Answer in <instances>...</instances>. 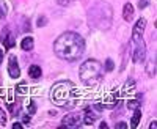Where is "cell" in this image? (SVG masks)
Masks as SVG:
<instances>
[{
    "label": "cell",
    "mask_w": 157,
    "mask_h": 129,
    "mask_svg": "<svg viewBox=\"0 0 157 129\" xmlns=\"http://www.w3.org/2000/svg\"><path fill=\"white\" fill-rule=\"evenodd\" d=\"M38 25H39V27H41V25H46V19H44V18H43V19L39 18V22H38Z\"/></svg>",
    "instance_id": "7402d4cb"
},
{
    "label": "cell",
    "mask_w": 157,
    "mask_h": 129,
    "mask_svg": "<svg viewBox=\"0 0 157 129\" xmlns=\"http://www.w3.org/2000/svg\"><path fill=\"white\" fill-rule=\"evenodd\" d=\"M140 117H141V110H140V107H137L135 109V112H134V117H132V127H137L138 126V121H140Z\"/></svg>",
    "instance_id": "7c38bea8"
},
{
    "label": "cell",
    "mask_w": 157,
    "mask_h": 129,
    "mask_svg": "<svg viewBox=\"0 0 157 129\" xmlns=\"http://www.w3.org/2000/svg\"><path fill=\"white\" fill-rule=\"evenodd\" d=\"M50 101L58 107L64 109H72L77 102V88L72 82L69 80H61L57 82L54 87L50 88Z\"/></svg>",
    "instance_id": "7a4b0ae2"
},
{
    "label": "cell",
    "mask_w": 157,
    "mask_h": 129,
    "mask_svg": "<svg viewBox=\"0 0 157 129\" xmlns=\"http://www.w3.org/2000/svg\"><path fill=\"white\" fill-rule=\"evenodd\" d=\"M41 74H43V71H41V68H39L38 64H32V66L29 68V76L32 77V79H39Z\"/></svg>",
    "instance_id": "30bf717a"
},
{
    "label": "cell",
    "mask_w": 157,
    "mask_h": 129,
    "mask_svg": "<svg viewBox=\"0 0 157 129\" xmlns=\"http://www.w3.org/2000/svg\"><path fill=\"white\" fill-rule=\"evenodd\" d=\"M16 92H17V93H21V95H25V93L29 92V88H27V85H25V84L22 82V84H19V85L16 87Z\"/></svg>",
    "instance_id": "9a60e30c"
},
{
    "label": "cell",
    "mask_w": 157,
    "mask_h": 129,
    "mask_svg": "<svg viewBox=\"0 0 157 129\" xmlns=\"http://www.w3.org/2000/svg\"><path fill=\"white\" fill-rule=\"evenodd\" d=\"M8 72L13 79H17L21 76V69H19V64H17V58L14 55H11L8 60Z\"/></svg>",
    "instance_id": "8992f818"
},
{
    "label": "cell",
    "mask_w": 157,
    "mask_h": 129,
    "mask_svg": "<svg viewBox=\"0 0 157 129\" xmlns=\"http://www.w3.org/2000/svg\"><path fill=\"white\" fill-rule=\"evenodd\" d=\"M2 60H3V50L0 49V63H2Z\"/></svg>",
    "instance_id": "4316f807"
},
{
    "label": "cell",
    "mask_w": 157,
    "mask_h": 129,
    "mask_svg": "<svg viewBox=\"0 0 157 129\" xmlns=\"http://www.w3.org/2000/svg\"><path fill=\"white\" fill-rule=\"evenodd\" d=\"M22 121H24L25 124H29V123H30V117H27V115H25V117L22 118Z\"/></svg>",
    "instance_id": "603a6c76"
},
{
    "label": "cell",
    "mask_w": 157,
    "mask_h": 129,
    "mask_svg": "<svg viewBox=\"0 0 157 129\" xmlns=\"http://www.w3.org/2000/svg\"><path fill=\"white\" fill-rule=\"evenodd\" d=\"M146 72H148L149 77H154V76H155V60H149V61H148Z\"/></svg>",
    "instance_id": "4fadbf2b"
},
{
    "label": "cell",
    "mask_w": 157,
    "mask_h": 129,
    "mask_svg": "<svg viewBox=\"0 0 157 129\" xmlns=\"http://www.w3.org/2000/svg\"><path fill=\"white\" fill-rule=\"evenodd\" d=\"M5 123H6V113H5V110L2 107H0V124L5 126Z\"/></svg>",
    "instance_id": "e0dca14e"
},
{
    "label": "cell",
    "mask_w": 157,
    "mask_h": 129,
    "mask_svg": "<svg viewBox=\"0 0 157 129\" xmlns=\"http://www.w3.org/2000/svg\"><path fill=\"white\" fill-rule=\"evenodd\" d=\"M140 104H141V95H138L137 96V99H132V101H129L127 102V107L129 109H137V107H140Z\"/></svg>",
    "instance_id": "5bb4252c"
},
{
    "label": "cell",
    "mask_w": 157,
    "mask_h": 129,
    "mask_svg": "<svg viewBox=\"0 0 157 129\" xmlns=\"http://www.w3.org/2000/svg\"><path fill=\"white\" fill-rule=\"evenodd\" d=\"M116 127H120V129H126V127H127V124L121 121V123H118V124H116Z\"/></svg>",
    "instance_id": "44dd1931"
},
{
    "label": "cell",
    "mask_w": 157,
    "mask_h": 129,
    "mask_svg": "<svg viewBox=\"0 0 157 129\" xmlns=\"http://www.w3.org/2000/svg\"><path fill=\"white\" fill-rule=\"evenodd\" d=\"M146 5H148V3H146V2H141V0H140V8H145V6H146Z\"/></svg>",
    "instance_id": "d4e9b609"
},
{
    "label": "cell",
    "mask_w": 157,
    "mask_h": 129,
    "mask_svg": "<svg viewBox=\"0 0 157 129\" xmlns=\"http://www.w3.org/2000/svg\"><path fill=\"white\" fill-rule=\"evenodd\" d=\"M5 16H6V6L2 0H0V19H3Z\"/></svg>",
    "instance_id": "2e32d148"
},
{
    "label": "cell",
    "mask_w": 157,
    "mask_h": 129,
    "mask_svg": "<svg viewBox=\"0 0 157 129\" xmlns=\"http://www.w3.org/2000/svg\"><path fill=\"white\" fill-rule=\"evenodd\" d=\"M149 127H151V129H155V127H157V124H155V121H152V123L149 124Z\"/></svg>",
    "instance_id": "484cf974"
},
{
    "label": "cell",
    "mask_w": 157,
    "mask_h": 129,
    "mask_svg": "<svg viewBox=\"0 0 157 129\" xmlns=\"http://www.w3.org/2000/svg\"><path fill=\"white\" fill-rule=\"evenodd\" d=\"M21 47H22L24 50H32V49H33V38H32V36L24 38L22 43H21Z\"/></svg>",
    "instance_id": "8fae6325"
},
{
    "label": "cell",
    "mask_w": 157,
    "mask_h": 129,
    "mask_svg": "<svg viewBox=\"0 0 157 129\" xmlns=\"http://www.w3.org/2000/svg\"><path fill=\"white\" fill-rule=\"evenodd\" d=\"M54 52L58 58L66 61H75L85 52L83 38L75 32H64L54 43Z\"/></svg>",
    "instance_id": "6da1fadb"
},
{
    "label": "cell",
    "mask_w": 157,
    "mask_h": 129,
    "mask_svg": "<svg viewBox=\"0 0 157 129\" xmlns=\"http://www.w3.org/2000/svg\"><path fill=\"white\" fill-rule=\"evenodd\" d=\"M123 18L127 22L132 21V18H134V6L130 5V3H126L124 5V8H123Z\"/></svg>",
    "instance_id": "ba28073f"
},
{
    "label": "cell",
    "mask_w": 157,
    "mask_h": 129,
    "mask_svg": "<svg viewBox=\"0 0 157 129\" xmlns=\"http://www.w3.org/2000/svg\"><path fill=\"white\" fill-rule=\"evenodd\" d=\"M146 27V19L140 18L135 24V27L132 30V58L134 63H140V61H145V55H146V46L145 41H143V30Z\"/></svg>",
    "instance_id": "277c9868"
},
{
    "label": "cell",
    "mask_w": 157,
    "mask_h": 129,
    "mask_svg": "<svg viewBox=\"0 0 157 129\" xmlns=\"http://www.w3.org/2000/svg\"><path fill=\"white\" fill-rule=\"evenodd\" d=\"M57 2L60 5H63V6H66V5H71L72 2H75V0H57Z\"/></svg>",
    "instance_id": "d6986e66"
},
{
    "label": "cell",
    "mask_w": 157,
    "mask_h": 129,
    "mask_svg": "<svg viewBox=\"0 0 157 129\" xmlns=\"http://www.w3.org/2000/svg\"><path fill=\"white\" fill-rule=\"evenodd\" d=\"M78 76H80V80L91 87V85H98L102 80V76H104V66L102 63L94 60V58H90L86 61L82 63L80 69H78Z\"/></svg>",
    "instance_id": "3957f363"
},
{
    "label": "cell",
    "mask_w": 157,
    "mask_h": 129,
    "mask_svg": "<svg viewBox=\"0 0 157 129\" xmlns=\"http://www.w3.org/2000/svg\"><path fill=\"white\" fill-rule=\"evenodd\" d=\"M13 129H22V124H19V123H14V124H13Z\"/></svg>",
    "instance_id": "cb8c5ba5"
},
{
    "label": "cell",
    "mask_w": 157,
    "mask_h": 129,
    "mask_svg": "<svg viewBox=\"0 0 157 129\" xmlns=\"http://www.w3.org/2000/svg\"><path fill=\"white\" fill-rule=\"evenodd\" d=\"M105 69H107V71H112V69H113V61H112V60H107V63H105Z\"/></svg>",
    "instance_id": "ffe728a7"
},
{
    "label": "cell",
    "mask_w": 157,
    "mask_h": 129,
    "mask_svg": "<svg viewBox=\"0 0 157 129\" xmlns=\"http://www.w3.org/2000/svg\"><path fill=\"white\" fill-rule=\"evenodd\" d=\"M36 112V106H35V102L33 101H29V113L30 115H33Z\"/></svg>",
    "instance_id": "ac0fdd59"
},
{
    "label": "cell",
    "mask_w": 157,
    "mask_h": 129,
    "mask_svg": "<svg viewBox=\"0 0 157 129\" xmlns=\"http://www.w3.org/2000/svg\"><path fill=\"white\" fill-rule=\"evenodd\" d=\"M2 43L5 44L6 49H11V47L16 46V38L13 36V35H10V33H5V35L2 36Z\"/></svg>",
    "instance_id": "9c48e42d"
},
{
    "label": "cell",
    "mask_w": 157,
    "mask_h": 129,
    "mask_svg": "<svg viewBox=\"0 0 157 129\" xmlns=\"http://www.w3.org/2000/svg\"><path fill=\"white\" fill-rule=\"evenodd\" d=\"M96 120H98V113H94L90 107H88V109H85V112H83V123H85V124H88V126H91Z\"/></svg>",
    "instance_id": "52a82bcc"
},
{
    "label": "cell",
    "mask_w": 157,
    "mask_h": 129,
    "mask_svg": "<svg viewBox=\"0 0 157 129\" xmlns=\"http://www.w3.org/2000/svg\"><path fill=\"white\" fill-rule=\"evenodd\" d=\"M82 123H83V115L78 113V112H71V113H68L66 117L63 118V126L72 127V129L78 127Z\"/></svg>",
    "instance_id": "5b68a950"
}]
</instances>
